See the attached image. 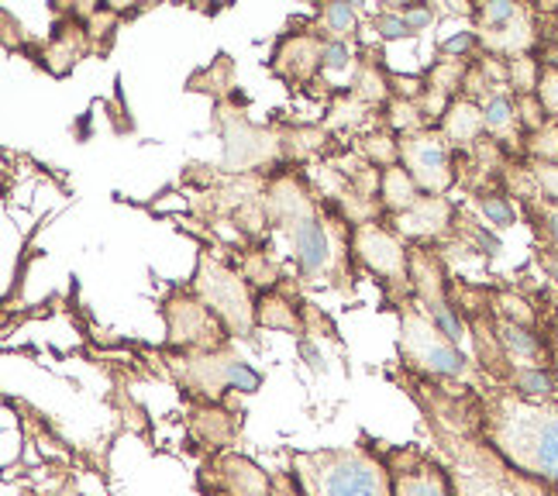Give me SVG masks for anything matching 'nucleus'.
I'll return each instance as SVG.
<instances>
[{
    "mask_svg": "<svg viewBox=\"0 0 558 496\" xmlns=\"http://www.w3.org/2000/svg\"><path fill=\"white\" fill-rule=\"evenodd\" d=\"M483 438L507 469L558 489V400L493 394L483 411Z\"/></svg>",
    "mask_w": 558,
    "mask_h": 496,
    "instance_id": "nucleus-1",
    "label": "nucleus"
},
{
    "mask_svg": "<svg viewBox=\"0 0 558 496\" xmlns=\"http://www.w3.org/2000/svg\"><path fill=\"white\" fill-rule=\"evenodd\" d=\"M290 480L300 496H393L386 456L366 445L293 451Z\"/></svg>",
    "mask_w": 558,
    "mask_h": 496,
    "instance_id": "nucleus-2",
    "label": "nucleus"
},
{
    "mask_svg": "<svg viewBox=\"0 0 558 496\" xmlns=\"http://www.w3.org/2000/svg\"><path fill=\"white\" fill-rule=\"evenodd\" d=\"M400 352L407 365L424 376L472 379V362L465 349H459V344L435 325V317L427 314L417 300L400 304Z\"/></svg>",
    "mask_w": 558,
    "mask_h": 496,
    "instance_id": "nucleus-3",
    "label": "nucleus"
},
{
    "mask_svg": "<svg viewBox=\"0 0 558 496\" xmlns=\"http://www.w3.org/2000/svg\"><path fill=\"white\" fill-rule=\"evenodd\" d=\"M269 201H272V214L290 231L300 269L307 276H325L328 266L335 263V245H331V231L325 218H317V207L311 204V197L290 180H283L272 186Z\"/></svg>",
    "mask_w": 558,
    "mask_h": 496,
    "instance_id": "nucleus-4",
    "label": "nucleus"
},
{
    "mask_svg": "<svg viewBox=\"0 0 558 496\" xmlns=\"http://www.w3.org/2000/svg\"><path fill=\"white\" fill-rule=\"evenodd\" d=\"M193 293H197L201 304H207L214 314H218V320L228 328V335H248L252 331L255 307H252L245 279L234 269L214 263L210 255H201L197 273H193Z\"/></svg>",
    "mask_w": 558,
    "mask_h": 496,
    "instance_id": "nucleus-5",
    "label": "nucleus"
},
{
    "mask_svg": "<svg viewBox=\"0 0 558 496\" xmlns=\"http://www.w3.org/2000/svg\"><path fill=\"white\" fill-rule=\"evenodd\" d=\"M173 370L180 379L210 400H218L225 394H255L263 386V373L252 370V365L239 355L228 352H183L173 359Z\"/></svg>",
    "mask_w": 558,
    "mask_h": 496,
    "instance_id": "nucleus-6",
    "label": "nucleus"
},
{
    "mask_svg": "<svg viewBox=\"0 0 558 496\" xmlns=\"http://www.w3.org/2000/svg\"><path fill=\"white\" fill-rule=\"evenodd\" d=\"M397 142H400V166L411 172L421 193H427V197H441V193L456 183L452 145H448V138L441 135V128L403 132Z\"/></svg>",
    "mask_w": 558,
    "mask_h": 496,
    "instance_id": "nucleus-7",
    "label": "nucleus"
},
{
    "mask_svg": "<svg viewBox=\"0 0 558 496\" xmlns=\"http://www.w3.org/2000/svg\"><path fill=\"white\" fill-rule=\"evenodd\" d=\"M352 255L369 273H376L383 283H411V249L379 221H359L349 234Z\"/></svg>",
    "mask_w": 558,
    "mask_h": 496,
    "instance_id": "nucleus-8",
    "label": "nucleus"
},
{
    "mask_svg": "<svg viewBox=\"0 0 558 496\" xmlns=\"http://www.w3.org/2000/svg\"><path fill=\"white\" fill-rule=\"evenodd\" d=\"M476 32L489 52H500L510 59H521L534 46V25L531 11L524 4H507V0H493V4H476Z\"/></svg>",
    "mask_w": 558,
    "mask_h": 496,
    "instance_id": "nucleus-9",
    "label": "nucleus"
},
{
    "mask_svg": "<svg viewBox=\"0 0 558 496\" xmlns=\"http://www.w3.org/2000/svg\"><path fill=\"white\" fill-rule=\"evenodd\" d=\"M166 325H169V341L183 344V352H218L228 328L218 320L207 304L197 297H173L166 304Z\"/></svg>",
    "mask_w": 558,
    "mask_h": 496,
    "instance_id": "nucleus-10",
    "label": "nucleus"
},
{
    "mask_svg": "<svg viewBox=\"0 0 558 496\" xmlns=\"http://www.w3.org/2000/svg\"><path fill=\"white\" fill-rule=\"evenodd\" d=\"M386 465L393 476V496H456L448 469L417 448L386 451Z\"/></svg>",
    "mask_w": 558,
    "mask_h": 496,
    "instance_id": "nucleus-11",
    "label": "nucleus"
},
{
    "mask_svg": "<svg viewBox=\"0 0 558 496\" xmlns=\"http://www.w3.org/2000/svg\"><path fill=\"white\" fill-rule=\"evenodd\" d=\"M452 451H456V462L448 465V476H452L456 496H521L504 472H497L504 462L493 448L459 451V445H452Z\"/></svg>",
    "mask_w": 558,
    "mask_h": 496,
    "instance_id": "nucleus-12",
    "label": "nucleus"
},
{
    "mask_svg": "<svg viewBox=\"0 0 558 496\" xmlns=\"http://www.w3.org/2000/svg\"><path fill=\"white\" fill-rule=\"evenodd\" d=\"M328 35H293L283 38V46L272 56V70L283 73L293 83H304L311 76H320V59H325Z\"/></svg>",
    "mask_w": 558,
    "mask_h": 496,
    "instance_id": "nucleus-13",
    "label": "nucleus"
},
{
    "mask_svg": "<svg viewBox=\"0 0 558 496\" xmlns=\"http://www.w3.org/2000/svg\"><path fill=\"white\" fill-rule=\"evenodd\" d=\"M452 228V204L445 197H421V204H414L411 210L397 214V234L400 239H441V234Z\"/></svg>",
    "mask_w": 558,
    "mask_h": 496,
    "instance_id": "nucleus-14",
    "label": "nucleus"
},
{
    "mask_svg": "<svg viewBox=\"0 0 558 496\" xmlns=\"http://www.w3.org/2000/svg\"><path fill=\"white\" fill-rule=\"evenodd\" d=\"M497 341L504 349V359L513 365V370H538V365H548V352L538 341L531 328L513 325V320H500L497 325Z\"/></svg>",
    "mask_w": 558,
    "mask_h": 496,
    "instance_id": "nucleus-15",
    "label": "nucleus"
},
{
    "mask_svg": "<svg viewBox=\"0 0 558 496\" xmlns=\"http://www.w3.org/2000/svg\"><path fill=\"white\" fill-rule=\"evenodd\" d=\"M218 476H221L228 496H276L266 472L242 456H221Z\"/></svg>",
    "mask_w": 558,
    "mask_h": 496,
    "instance_id": "nucleus-16",
    "label": "nucleus"
},
{
    "mask_svg": "<svg viewBox=\"0 0 558 496\" xmlns=\"http://www.w3.org/2000/svg\"><path fill=\"white\" fill-rule=\"evenodd\" d=\"M441 135L448 138V145H472L486 135V118L483 107L472 100H452L441 114Z\"/></svg>",
    "mask_w": 558,
    "mask_h": 496,
    "instance_id": "nucleus-17",
    "label": "nucleus"
},
{
    "mask_svg": "<svg viewBox=\"0 0 558 496\" xmlns=\"http://www.w3.org/2000/svg\"><path fill=\"white\" fill-rule=\"evenodd\" d=\"M421 186L414 183V177L407 172L400 162L390 166V169H383V177H379V204L386 207L397 218V214L403 210H411L414 204H421Z\"/></svg>",
    "mask_w": 558,
    "mask_h": 496,
    "instance_id": "nucleus-18",
    "label": "nucleus"
},
{
    "mask_svg": "<svg viewBox=\"0 0 558 496\" xmlns=\"http://www.w3.org/2000/svg\"><path fill=\"white\" fill-rule=\"evenodd\" d=\"M359 59L352 52L349 41H325V59H320V80H328L331 86H355L359 83Z\"/></svg>",
    "mask_w": 558,
    "mask_h": 496,
    "instance_id": "nucleus-19",
    "label": "nucleus"
},
{
    "mask_svg": "<svg viewBox=\"0 0 558 496\" xmlns=\"http://www.w3.org/2000/svg\"><path fill=\"white\" fill-rule=\"evenodd\" d=\"M483 118H486V135H493L497 142H518L521 138V118L518 107L507 94H493L483 104Z\"/></svg>",
    "mask_w": 558,
    "mask_h": 496,
    "instance_id": "nucleus-20",
    "label": "nucleus"
},
{
    "mask_svg": "<svg viewBox=\"0 0 558 496\" xmlns=\"http://www.w3.org/2000/svg\"><path fill=\"white\" fill-rule=\"evenodd\" d=\"M320 25H325V35L335 41H349L355 35L359 17L349 4H325L320 8Z\"/></svg>",
    "mask_w": 558,
    "mask_h": 496,
    "instance_id": "nucleus-21",
    "label": "nucleus"
},
{
    "mask_svg": "<svg viewBox=\"0 0 558 496\" xmlns=\"http://www.w3.org/2000/svg\"><path fill=\"white\" fill-rule=\"evenodd\" d=\"M255 320L266 328H283V331H293L296 328V314L293 307L287 304V300L279 297H266L259 307H255Z\"/></svg>",
    "mask_w": 558,
    "mask_h": 496,
    "instance_id": "nucleus-22",
    "label": "nucleus"
},
{
    "mask_svg": "<svg viewBox=\"0 0 558 496\" xmlns=\"http://www.w3.org/2000/svg\"><path fill=\"white\" fill-rule=\"evenodd\" d=\"M538 100H542V111L558 118V66L548 62L542 66V76H538Z\"/></svg>",
    "mask_w": 558,
    "mask_h": 496,
    "instance_id": "nucleus-23",
    "label": "nucleus"
},
{
    "mask_svg": "<svg viewBox=\"0 0 558 496\" xmlns=\"http://www.w3.org/2000/svg\"><path fill=\"white\" fill-rule=\"evenodd\" d=\"M476 207H480L483 218L493 221V225H510L513 221V207L507 204V197H480Z\"/></svg>",
    "mask_w": 558,
    "mask_h": 496,
    "instance_id": "nucleus-24",
    "label": "nucleus"
},
{
    "mask_svg": "<svg viewBox=\"0 0 558 496\" xmlns=\"http://www.w3.org/2000/svg\"><path fill=\"white\" fill-rule=\"evenodd\" d=\"M534 180H538L545 201L558 207V166H551V162H534Z\"/></svg>",
    "mask_w": 558,
    "mask_h": 496,
    "instance_id": "nucleus-25",
    "label": "nucleus"
},
{
    "mask_svg": "<svg viewBox=\"0 0 558 496\" xmlns=\"http://www.w3.org/2000/svg\"><path fill=\"white\" fill-rule=\"evenodd\" d=\"M373 28L383 35V38H403V35H414L411 28H407V21L400 14H376Z\"/></svg>",
    "mask_w": 558,
    "mask_h": 496,
    "instance_id": "nucleus-26",
    "label": "nucleus"
},
{
    "mask_svg": "<svg viewBox=\"0 0 558 496\" xmlns=\"http://www.w3.org/2000/svg\"><path fill=\"white\" fill-rule=\"evenodd\" d=\"M400 17L407 21V28H411V32L417 35V32H424V28L435 21V11L427 8V4H411V8H403V11H400Z\"/></svg>",
    "mask_w": 558,
    "mask_h": 496,
    "instance_id": "nucleus-27",
    "label": "nucleus"
},
{
    "mask_svg": "<svg viewBox=\"0 0 558 496\" xmlns=\"http://www.w3.org/2000/svg\"><path fill=\"white\" fill-rule=\"evenodd\" d=\"M472 41H476V35H472V32H462V35H456V38H448L445 41V46H441V52H448V56H462V52H469V46H472Z\"/></svg>",
    "mask_w": 558,
    "mask_h": 496,
    "instance_id": "nucleus-28",
    "label": "nucleus"
},
{
    "mask_svg": "<svg viewBox=\"0 0 558 496\" xmlns=\"http://www.w3.org/2000/svg\"><path fill=\"white\" fill-rule=\"evenodd\" d=\"M542 266H545V273H548V279L558 287V252L555 249H545L542 252Z\"/></svg>",
    "mask_w": 558,
    "mask_h": 496,
    "instance_id": "nucleus-29",
    "label": "nucleus"
},
{
    "mask_svg": "<svg viewBox=\"0 0 558 496\" xmlns=\"http://www.w3.org/2000/svg\"><path fill=\"white\" fill-rule=\"evenodd\" d=\"M551 362H555V373H558V314H555V328H551Z\"/></svg>",
    "mask_w": 558,
    "mask_h": 496,
    "instance_id": "nucleus-30",
    "label": "nucleus"
}]
</instances>
